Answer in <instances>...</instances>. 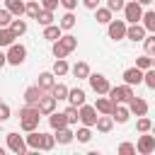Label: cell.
Instances as JSON below:
<instances>
[{
  "instance_id": "cell-1",
  "label": "cell",
  "mask_w": 155,
  "mask_h": 155,
  "mask_svg": "<svg viewBox=\"0 0 155 155\" xmlns=\"http://www.w3.org/2000/svg\"><path fill=\"white\" fill-rule=\"evenodd\" d=\"M39 119H41L39 107L24 104V107L19 109V128H22V131H34V128L39 126Z\"/></svg>"
},
{
  "instance_id": "cell-2",
  "label": "cell",
  "mask_w": 155,
  "mask_h": 155,
  "mask_svg": "<svg viewBox=\"0 0 155 155\" xmlns=\"http://www.w3.org/2000/svg\"><path fill=\"white\" fill-rule=\"evenodd\" d=\"M107 94H109V97H111L116 104H126V102H128V99H131L136 92H133V85H126V82H124V85L109 87V92H107Z\"/></svg>"
},
{
  "instance_id": "cell-3",
  "label": "cell",
  "mask_w": 155,
  "mask_h": 155,
  "mask_svg": "<svg viewBox=\"0 0 155 155\" xmlns=\"http://www.w3.org/2000/svg\"><path fill=\"white\" fill-rule=\"evenodd\" d=\"M5 53H7V63H10V65H22V63L27 61V46H24V44H17V41H15L12 46H7Z\"/></svg>"
},
{
  "instance_id": "cell-4",
  "label": "cell",
  "mask_w": 155,
  "mask_h": 155,
  "mask_svg": "<svg viewBox=\"0 0 155 155\" xmlns=\"http://www.w3.org/2000/svg\"><path fill=\"white\" fill-rule=\"evenodd\" d=\"M124 19H126V24H136V22H140V17H143V5L140 2H136V0H131V2H126L124 5Z\"/></svg>"
},
{
  "instance_id": "cell-5",
  "label": "cell",
  "mask_w": 155,
  "mask_h": 155,
  "mask_svg": "<svg viewBox=\"0 0 155 155\" xmlns=\"http://www.w3.org/2000/svg\"><path fill=\"white\" fill-rule=\"evenodd\" d=\"M126 19H111L109 24H107V36L111 39V41H121V39H126Z\"/></svg>"
},
{
  "instance_id": "cell-6",
  "label": "cell",
  "mask_w": 155,
  "mask_h": 155,
  "mask_svg": "<svg viewBox=\"0 0 155 155\" xmlns=\"http://www.w3.org/2000/svg\"><path fill=\"white\" fill-rule=\"evenodd\" d=\"M7 148H10L12 153H17V155H24V153H29L24 136H19L17 131H10V133H7Z\"/></svg>"
},
{
  "instance_id": "cell-7",
  "label": "cell",
  "mask_w": 155,
  "mask_h": 155,
  "mask_svg": "<svg viewBox=\"0 0 155 155\" xmlns=\"http://www.w3.org/2000/svg\"><path fill=\"white\" fill-rule=\"evenodd\" d=\"M136 153H140V155H153L155 153V136L150 131L140 133V138L136 140Z\"/></svg>"
},
{
  "instance_id": "cell-8",
  "label": "cell",
  "mask_w": 155,
  "mask_h": 155,
  "mask_svg": "<svg viewBox=\"0 0 155 155\" xmlns=\"http://www.w3.org/2000/svg\"><path fill=\"white\" fill-rule=\"evenodd\" d=\"M87 82H90V87H92L97 94H107V92H109V87H111V85H109V80H107L102 73H90V75H87Z\"/></svg>"
},
{
  "instance_id": "cell-9",
  "label": "cell",
  "mask_w": 155,
  "mask_h": 155,
  "mask_svg": "<svg viewBox=\"0 0 155 155\" xmlns=\"http://www.w3.org/2000/svg\"><path fill=\"white\" fill-rule=\"evenodd\" d=\"M78 111H80V124L82 126H94L97 124V116H99V111L94 109V104H82V107H78Z\"/></svg>"
},
{
  "instance_id": "cell-10",
  "label": "cell",
  "mask_w": 155,
  "mask_h": 155,
  "mask_svg": "<svg viewBox=\"0 0 155 155\" xmlns=\"http://www.w3.org/2000/svg\"><path fill=\"white\" fill-rule=\"evenodd\" d=\"M46 92L39 87V85H29L27 90H24V104H29V107H36L39 104V99L44 97Z\"/></svg>"
},
{
  "instance_id": "cell-11",
  "label": "cell",
  "mask_w": 155,
  "mask_h": 155,
  "mask_svg": "<svg viewBox=\"0 0 155 155\" xmlns=\"http://www.w3.org/2000/svg\"><path fill=\"white\" fill-rule=\"evenodd\" d=\"M56 104H58V99H56V97H53L51 92H46V94H44V97L39 99V104H36V107H39L41 116H48L51 111H56Z\"/></svg>"
},
{
  "instance_id": "cell-12",
  "label": "cell",
  "mask_w": 155,
  "mask_h": 155,
  "mask_svg": "<svg viewBox=\"0 0 155 155\" xmlns=\"http://www.w3.org/2000/svg\"><path fill=\"white\" fill-rule=\"evenodd\" d=\"M126 107L131 109V114H136V116H143V114H148V102L143 99V97H131L128 102H126Z\"/></svg>"
},
{
  "instance_id": "cell-13",
  "label": "cell",
  "mask_w": 155,
  "mask_h": 155,
  "mask_svg": "<svg viewBox=\"0 0 155 155\" xmlns=\"http://www.w3.org/2000/svg\"><path fill=\"white\" fill-rule=\"evenodd\" d=\"M145 34H148V31H145V27H143L140 22H136V24H128V27H126V39H128V41H143V39H145Z\"/></svg>"
},
{
  "instance_id": "cell-14",
  "label": "cell",
  "mask_w": 155,
  "mask_h": 155,
  "mask_svg": "<svg viewBox=\"0 0 155 155\" xmlns=\"http://www.w3.org/2000/svg\"><path fill=\"white\" fill-rule=\"evenodd\" d=\"M124 82H126V85H143V70L136 68V65L126 68V70H124Z\"/></svg>"
},
{
  "instance_id": "cell-15",
  "label": "cell",
  "mask_w": 155,
  "mask_h": 155,
  "mask_svg": "<svg viewBox=\"0 0 155 155\" xmlns=\"http://www.w3.org/2000/svg\"><path fill=\"white\" fill-rule=\"evenodd\" d=\"M114 99L109 97V94H97V102H94V109L99 111V114H111L114 111Z\"/></svg>"
},
{
  "instance_id": "cell-16",
  "label": "cell",
  "mask_w": 155,
  "mask_h": 155,
  "mask_svg": "<svg viewBox=\"0 0 155 155\" xmlns=\"http://www.w3.org/2000/svg\"><path fill=\"white\" fill-rule=\"evenodd\" d=\"M24 140H27V148H29V153H36V150H41V131H27V136H24Z\"/></svg>"
},
{
  "instance_id": "cell-17",
  "label": "cell",
  "mask_w": 155,
  "mask_h": 155,
  "mask_svg": "<svg viewBox=\"0 0 155 155\" xmlns=\"http://www.w3.org/2000/svg\"><path fill=\"white\" fill-rule=\"evenodd\" d=\"M111 119H114L116 124H126V121L131 119V109H128L126 104H114V111H111Z\"/></svg>"
},
{
  "instance_id": "cell-18",
  "label": "cell",
  "mask_w": 155,
  "mask_h": 155,
  "mask_svg": "<svg viewBox=\"0 0 155 155\" xmlns=\"http://www.w3.org/2000/svg\"><path fill=\"white\" fill-rule=\"evenodd\" d=\"M53 136H56V143H61V145H68V143H73V140H75V131H73L70 126L58 128Z\"/></svg>"
},
{
  "instance_id": "cell-19",
  "label": "cell",
  "mask_w": 155,
  "mask_h": 155,
  "mask_svg": "<svg viewBox=\"0 0 155 155\" xmlns=\"http://www.w3.org/2000/svg\"><path fill=\"white\" fill-rule=\"evenodd\" d=\"M36 85H39L44 92H51V87L56 85V75H53L51 70H46V73H39V80H36Z\"/></svg>"
},
{
  "instance_id": "cell-20",
  "label": "cell",
  "mask_w": 155,
  "mask_h": 155,
  "mask_svg": "<svg viewBox=\"0 0 155 155\" xmlns=\"http://www.w3.org/2000/svg\"><path fill=\"white\" fill-rule=\"evenodd\" d=\"M70 73H73V78H75V80H87V75H90L92 70H90V65H87L85 61H78V63L70 68Z\"/></svg>"
},
{
  "instance_id": "cell-21",
  "label": "cell",
  "mask_w": 155,
  "mask_h": 155,
  "mask_svg": "<svg viewBox=\"0 0 155 155\" xmlns=\"http://www.w3.org/2000/svg\"><path fill=\"white\" fill-rule=\"evenodd\" d=\"M48 126H51L53 131H58V128L68 126V119H65V114H63V111H51V114H48Z\"/></svg>"
},
{
  "instance_id": "cell-22",
  "label": "cell",
  "mask_w": 155,
  "mask_h": 155,
  "mask_svg": "<svg viewBox=\"0 0 155 155\" xmlns=\"http://www.w3.org/2000/svg\"><path fill=\"white\" fill-rule=\"evenodd\" d=\"M94 126H97V131H99V133H109V131L114 128V119H111V114H99Z\"/></svg>"
},
{
  "instance_id": "cell-23",
  "label": "cell",
  "mask_w": 155,
  "mask_h": 155,
  "mask_svg": "<svg viewBox=\"0 0 155 155\" xmlns=\"http://www.w3.org/2000/svg\"><path fill=\"white\" fill-rule=\"evenodd\" d=\"M5 7L12 12V17H22L24 7H27V0H5Z\"/></svg>"
},
{
  "instance_id": "cell-24",
  "label": "cell",
  "mask_w": 155,
  "mask_h": 155,
  "mask_svg": "<svg viewBox=\"0 0 155 155\" xmlns=\"http://www.w3.org/2000/svg\"><path fill=\"white\" fill-rule=\"evenodd\" d=\"M140 24L145 27V31H148V34H155V10H143Z\"/></svg>"
},
{
  "instance_id": "cell-25",
  "label": "cell",
  "mask_w": 155,
  "mask_h": 155,
  "mask_svg": "<svg viewBox=\"0 0 155 155\" xmlns=\"http://www.w3.org/2000/svg\"><path fill=\"white\" fill-rule=\"evenodd\" d=\"M92 12H94L97 24H109V22L114 19V12H111L109 7H97V10H92Z\"/></svg>"
},
{
  "instance_id": "cell-26",
  "label": "cell",
  "mask_w": 155,
  "mask_h": 155,
  "mask_svg": "<svg viewBox=\"0 0 155 155\" xmlns=\"http://www.w3.org/2000/svg\"><path fill=\"white\" fill-rule=\"evenodd\" d=\"M7 27L12 29V34H15L17 39H19V36H24V34H27V29H29V27H27V22H24V19H19V17H12V22H10Z\"/></svg>"
},
{
  "instance_id": "cell-27",
  "label": "cell",
  "mask_w": 155,
  "mask_h": 155,
  "mask_svg": "<svg viewBox=\"0 0 155 155\" xmlns=\"http://www.w3.org/2000/svg\"><path fill=\"white\" fill-rule=\"evenodd\" d=\"M68 102H70L73 107H82V104H85V90H80V87L68 90Z\"/></svg>"
},
{
  "instance_id": "cell-28",
  "label": "cell",
  "mask_w": 155,
  "mask_h": 155,
  "mask_svg": "<svg viewBox=\"0 0 155 155\" xmlns=\"http://www.w3.org/2000/svg\"><path fill=\"white\" fill-rule=\"evenodd\" d=\"M51 73H53L56 78H63V75H68V73H70V65H68V61H65V58H56V63H53Z\"/></svg>"
},
{
  "instance_id": "cell-29",
  "label": "cell",
  "mask_w": 155,
  "mask_h": 155,
  "mask_svg": "<svg viewBox=\"0 0 155 155\" xmlns=\"http://www.w3.org/2000/svg\"><path fill=\"white\" fill-rule=\"evenodd\" d=\"M15 34H12V29L10 27H0V48H7V46H12L15 44Z\"/></svg>"
},
{
  "instance_id": "cell-30",
  "label": "cell",
  "mask_w": 155,
  "mask_h": 155,
  "mask_svg": "<svg viewBox=\"0 0 155 155\" xmlns=\"http://www.w3.org/2000/svg\"><path fill=\"white\" fill-rule=\"evenodd\" d=\"M75 22H78V17L70 12V10H65V15L61 17V22H58V27L63 29V31H70L73 27H75Z\"/></svg>"
},
{
  "instance_id": "cell-31",
  "label": "cell",
  "mask_w": 155,
  "mask_h": 155,
  "mask_svg": "<svg viewBox=\"0 0 155 155\" xmlns=\"http://www.w3.org/2000/svg\"><path fill=\"white\" fill-rule=\"evenodd\" d=\"M61 34H63V29L58 24H46L44 27V39L46 41H56V39H61Z\"/></svg>"
},
{
  "instance_id": "cell-32",
  "label": "cell",
  "mask_w": 155,
  "mask_h": 155,
  "mask_svg": "<svg viewBox=\"0 0 155 155\" xmlns=\"http://www.w3.org/2000/svg\"><path fill=\"white\" fill-rule=\"evenodd\" d=\"M61 44H63V48L68 51V53H73L75 48H78V39L73 36V34H61V39H58Z\"/></svg>"
},
{
  "instance_id": "cell-33",
  "label": "cell",
  "mask_w": 155,
  "mask_h": 155,
  "mask_svg": "<svg viewBox=\"0 0 155 155\" xmlns=\"http://www.w3.org/2000/svg\"><path fill=\"white\" fill-rule=\"evenodd\" d=\"M68 90H70L68 85H63V82H56V85L51 87V94H53L58 102H63V99H68Z\"/></svg>"
},
{
  "instance_id": "cell-34",
  "label": "cell",
  "mask_w": 155,
  "mask_h": 155,
  "mask_svg": "<svg viewBox=\"0 0 155 155\" xmlns=\"http://www.w3.org/2000/svg\"><path fill=\"white\" fill-rule=\"evenodd\" d=\"M39 12H41V5H39V0H27L24 15H27V17H31V19H36V17H39Z\"/></svg>"
},
{
  "instance_id": "cell-35",
  "label": "cell",
  "mask_w": 155,
  "mask_h": 155,
  "mask_svg": "<svg viewBox=\"0 0 155 155\" xmlns=\"http://www.w3.org/2000/svg\"><path fill=\"white\" fill-rule=\"evenodd\" d=\"M63 114H65V119H68V126H75V124L80 121V111H78V107H73V104H68Z\"/></svg>"
},
{
  "instance_id": "cell-36",
  "label": "cell",
  "mask_w": 155,
  "mask_h": 155,
  "mask_svg": "<svg viewBox=\"0 0 155 155\" xmlns=\"http://www.w3.org/2000/svg\"><path fill=\"white\" fill-rule=\"evenodd\" d=\"M150 128H153V121H150L145 114H143V116H138V121H136V131H138V133H148Z\"/></svg>"
},
{
  "instance_id": "cell-37",
  "label": "cell",
  "mask_w": 155,
  "mask_h": 155,
  "mask_svg": "<svg viewBox=\"0 0 155 155\" xmlns=\"http://www.w3.org/2000/svg\"><path fill=\"white\" fill-rule=\"evenodd\" d=\"M75 138H78V143H90V140H92V131H90V126H80V128L75 131Z\"/></svg>"
},
{
  "instance_id": "cell-38",
  "label": "cell",
  "mask_w": 155,
  "mask_h": 155,
  "mask_svg": "<svg viewBox=\"0 0 155 155\" xmlns=\"http://www.w3.org/2000/svg\"><path fill=\"white\" fill-rule=\"evenodd\" d=\"M53 19H56V17H53V12H51V10H44V7H41V12H39L36 22H39L41 27H46V24H53Z\"/></svg>"
},
{
  "instance_id": "cell-39",
  "label": "cell",
  "mask_w": 155,
  "mask_h": 155,
  "mask_svg": "<svg viewBox=\"0 0 155 155\" xmlns=\"http://www.w3.org/2000/svg\"><path fill=\"white\" fill-rule=\"evenodd\" d=\"M56 148V136H51V133H41V150H53Z\"/></svg>"
},
{
  "instance_id": "cell-40",
  "label": "cell",
  "mask_w": 155,
  "mask_h": 155,
  "mask_svg": "<svg viewBox=\"0 0 155 155\" xmlns=\"http://www.w3.org/2000/svg\"><path fill=\"white\" fill-rule=\"evenodd\" d=\"M136 68H140V70H148V68H153V56H148V53L138 56V58H136Z\"/></svg>"
},
{
  "instance_id": "cell-41",
  "label": "cell",
  "mask_w": 155,
  "mask_h": 155,
  "mask_svg": "<svg viewBox=\"0 0 155 155\" xmlns=\"http://www.w3.org/2000/svg\"><path fill=\"white\" fill-rule=\"evenodd\" d=\"M143 48H145L148 56H155V34H145V39H143Z\"/></svg>"
},
{
  "instance_id": "cell-42",
  "label": "cell",
  "mask_w": 155,
  "mask_h": 155,
  "mask_svg": "<svg viewBox=\"0 0 155 155\" xmlns=\"http://www.w3.org/2000/svg\"><path fill=\"white\" fill-rule=\"evenodd\" d=\"M143 85H145V87H150V90H155V68L143 70Z\"/></svg>"
},
{
  "instance_id": "cell-43",
  "label": "cell",
  "mask_w": 155,
  "mask_h": 155,
  "mask_svg": "<svg viewBox=\"0 0 155 155\" xmlns=\"http://www.w3.org/2000/svg\"><path fill=\"white\" fill-rule=\"evenodd\" d=\"M51 53H53L56 58H65V56H68V51L63 48V44H61L58 39H56V41H51Z\"/></svg>"
},
{
  "instance_id": "cell-44",
  "label": "cell",
  "mask_w": 155,
  "mask_h": 155,
  "mask_svg": "<svg viewBox=\"0 0 155 155\" xmlns=\"http://www.w3.org/2000/svg\"><path fill=\"white\" fill-rule=\"evenodd\" d=\"M10 22H12V12H10L7 7H2V10H0V27H7Z\"/></svg>"
},
{
  "instance_id": "cell-45",
  "label": "cell",
  "mask_w": 155,
  "mask_h": 155,
  "mask_svg": "<svg viewBox=\"0 0 155 155\" xmlns=\"http://www.w3.org/2000/svg\"><path fill=\"white\" fill-rule=\"evenodd\" d=\"M124 5H126V0H107V7H109L111 12H121Z\"/></svg>"
},
{
  "instance_id": "cell-46",
  "label": "cell",
  "mask_w": 155,
  "mask_h": 155,
  "mask_svg": "<svg viewBox=\"0 0 155 155\" xmlns=\"http://www.w3.org/2000/svg\"><path fill=\"white\" fill-rule=\"evenodd\" d=\"M116 153H121V155H131V153H136V145H133V143H121V145L116 148Z\"/></svg>"
},
{
  "instance_id": "cell-47",
  "label": "cell",
  "mask_w": 155,
  "mask_h": 155,
  "mask_svg": "<svg viewBox=\"0 0 155 155\" xmlns=\"http://www.w3.org/2000/svg\"><path fill=\"white\" fill-rule=\"evenodd\" d=\"M10 116H12V109H10V107H7L5 102H0V121L5 124V121H7Z\"/></svg>"
},
{
  "instance_id": "cell-48",
  "label": "cell",
  "mask_w": 155,
  "mask_h": 155,
  "mask_svg": "<svg viewBox=\"0 0 155 155\" xmlns=\"http://www.w3.org/2000/svg\"><path fill=\"white\" fill-rule=\"evenodd\" d=\"M58 5H61V0H41V7H44V10H51V12H53Z\"/></svg>"
},
{
  "instance_id": "cell-49",
  "label": "cell",
  "mask_w": 155,
  "mask_h": 155,
  "mask_svg": "<svg viewBox=\"0 0 155 155\" xmlns=\"http://www.w3.org/2000/svg\"><path fill=\"white\" fill-rule=\"evenodd\" d=\"M61 5H63V10H70L73 12L78 7V0H61Z\"/></svg>"
},
{
  "instance_id": "cell-50",
  "label": "cell",
  "mask_w": 155,
  "mask_h": 155,
  "mask_svg": "<svg viewBox=\"0 0 155 155\" xmlns=\"http://www.w3.org/2000/svg\"><path fill=\"white\" fill-rule=\"evenodd\" d=\"M82 7H87V10H97V7H99V0H82Z\"/></svg>"
},
{
  "instance_id": "cell-51",
  "label": "cell",
  "mask_w": 155,
  "mask_h": 155,
  "mask_svg": "<svg viewBox=\"0 0 155 155\" xmlns=\"http://www.w3.org/2000/svg\"><path fill=\"white\" fill-rule=\"evenodd\" d=\"M5 65H7V53L0 48V68H5Z\"/></svg>"
},
{
  "instance_id": "cell-52",
  "label": "cell",
  "mask_w": 155,
  "mask_h": 155,
  "mask_svg": "<svg viewBox=\"0 0 155 155\" xmlns=\"http://www.w3.org/2000/svg\"><path fill=\"white\" fill-rule=\"evenodd\" d=\"M136 2H140V5H143V7H148V5H153V2H155V0H136Z\"/></svg>"
},
{
  "instance_id": "cell-53",
  "label": "cell",
  "mask_w": 155,
  "mask_h": 155,
  "mask_svg": "<svg viewBox=\"0 0 155 155\" xmlns=\"http://www.w3.org/2000/svg\"><path fill=\"white\" fill-rule=\"evenodd\" d=\"M150 133H153V136H155V124H153V128H150Z\"/></svg>"
},
{
  "instance_id": "cell-54",
  "label": "cell",
  "mask_w": 155,
  "mask_h": 155,
  "mask_svg": "<svg viewBox=\"0 0 155 155\" xmlns=\"http://www.w3.org/2000/svg\"><path fill=\"white\" fill-rule=\"evenodd\" d=\"M0 155H5V148H0Z\"/></svg>"
},
{
  "instance_id": "cell-55",
  "label": "cell",
  "mask_w": 155,
  "mask_h": 155,
  "mask_svg": "<svg viewBox=\"0 0 155 155\" xmlns=\"http://www.w3.org/2000/svg\"><path fill=\"white\" fill-rule=\"evenodd\" d=\"M153 68H155V56H153Z\"/></svg>"
},
{
  "instance_id": "cell-56",
  "label": "cell",
  "mask_w": 155,
  "mask_h": 155,
  "mask_svg": "<svg viewBox=\"0 0 155 155\" xmlns=\"http://www.w3.org/2000/svg\"><path fill=\"white\" fill-rule=\"evenodd\" d=\"M0 128H2V121H0Z\"/></svg>"
},
{
  "instance_id": "cell-57",
  "label": "cell",
  "mask_w": 155,
  "mask_h": 155,
  "mask_svg": "<svg viewBox=\"0 0 155 155\" xmlns=\"http://www.w3.org/2000/svg\"><path fill=\"white\" fill-rule=\"evenodd\" d=\"M0 102H2V99H0Z\"/></svg>"
}]
</instances>
